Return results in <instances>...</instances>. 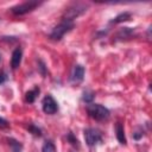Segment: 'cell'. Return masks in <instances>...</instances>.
I'll use <instances>...</instances> for the list:
<instances>
[{"label":"cell","instance_id":"1","mask_svg":"<svg viewBox=\"0 0 152 152\" xmlns=\"http://www.w3.org/2000/svg\"><path fill=\"white\" fill-rule=\"evenodd\" d=\"M87 113L91 119H94L96 121L107 120L110 115L109 109L102 104H99V103H89L87 106Z\"/></svg>","mask_w":152,"mask_h":152},{"label":"cell","instance_id":"2","mask_svg":"<svg viewBox=\"0 0 152 152\" xmlns=\"http://www.w3.org/2000/svg\"><path fill=\"white\" fill-rule=\"evenodd\" d=\"M74 28V23L70 20H62L57 26L53 27L52 32L50 33V38L52 40H61L65 33Z\"/></svg>","mask_w":152,"mask_h":152},{"label":"cell","instance_id":"3","mask_svg":"<svg viewBox=\"0 0 152 152\" xmlns=\"http://www.w3.org/2000/svg\"><path fill=\"white\" fill-rule=\"evenodd\" d=\"M88 6L86 4H72L70 7H68L65 11H64V14H63V20H70L72 21L75 18L82 15L86 11H87Z\"/></svg>","mask_w":152,"mask_h":152},{"label":"cell","instance_id":"4","mask_svg":"<svg viewBox=\"0 0 152 152\" xmlns=\"http://www.w3.org/2000/svg\"><path fill=\"white\" fill-rule=\"evenodd\" d=\"M40 4H42V2H39V1H33V0H31V1H25V2H23V4H19V5H17V6H13V7L11 8V12H12L14 15H23V14H26V13L33 11L34 8H37Z\"/></svg>","mask_w":152,"mask_h":152},{"label":"cell","instance_id":"5","mask_svg":"<svg viewBox=\"0 0 152 152\" xmlns=\"http://www.w3.org/2000/svg\"><path fill=\"white\" fill-rule=\"evenodd\" d=\"M84 139L88 146H94L102 141V134L96 128H87L84 131Z\"/></svg>","mask_w":152,"mask_h":152},{"label":"cell","instance_id":"6","mask_svg":"<svg viewBox=\"0 0 152 152\" xmlns=\"http://www.w3.org/2000/svg\"><path fill=\"white\" fill-rule=\"evenodd\" d=\"M42 108H43V112L45 114L51 115L58 110V103L51 95H46L42 101Z\"/></svg>","mask_w":152,"mask_h":152},{"label":"cell","instance_id":"7","mask_svg":"<svg viewBox=\"0 0 152 152\" xmlns=\"http://www.w3.org/2000/svg\"><path fill=\"white\" fill-rule=\"evenodd\" d=\"M84 66H82L81 64H77L75 65L74 70H72V74H71V82L72 83H80L83 81L84 78Z\"/></svg>","mask_w":152,"mask_h":152},{"label":"cell","instance_id":"8","mask_svg":"<svg viewBox=\"0 0 152 152\" xmlns=\"http://www.w3.org/2000/svg\"><path fill=\"white\" fill-rule=\"evenodd\" d=\"M21 57H23V50L20 48L14 49V51L12 52V58H11V66H12V69L15 70L20 65Z\"/></svg>","mask_w":152,"mask_h":152},{"label":"cell","instance_id":"9","mask_svg":"<svg viewBox=\"0 0 152 152\" xmlns=\"http://www.w3.org/2000/svg\"><path fill=\"white\" fill-rule=\"evenodd\" d=\"M115 132H116V139L120 144L122 145H126V135H125V129H124V126L121 122H116L115 125Z\"/></svg>","mask_w":152,"mask_h":152},{"label":"cell","instance_id":"10","mask_svg":"<svg viewBox=\"0 0 152 152\" xmlns=\"http://www.w3.org/2000/svg\"><path fill=\"white\" fill-rule=\"evenodd\" d=\"M131 19V13L129 12H124V13H120L119 15H116L110 23L112 24H119V23H124V21H127Z\"/></svg>","mask_w":152,"mask_h":152},{"label":"cell","instance_id":"11","mask_svg":"<svg viewBox=\"0 0 152 152\" xmlns=\"http://www.w3.org/2000/svg\"><path fill=\"white\" fill-rule=\"evenodd\" d=\"M39 94V88H34V89H32V90H28L27 93H26V101L28 102V103H32V102H34V100H36V97H37V95Z\"/></svg>","mask_w":152,"mask_h":152},{"label":"cell","instance_id":"12","mask_svg":"<svg viewBox=\"0 0 152 152\" xmlns=\"http://www.w3.org/2000/svg\"><path fill=\"white\" fill-rule=\"evenodd\" d=\"M42 152H56V146L52 141L50 140H46L44 144H43V147H42Z\"/></svg>","mask_w":152,"mask_h":152},{"label":"cell","instance_id":"13","mask_svg":"<svg viewBox=\"0 0 152 152\" xmlns=\"http://www.w3.org/2000/svg\"><path fill=\"white\" fill-rule=\"evenodd\" d=\"M94 96H95V94L93 93V91H90V90H86L84 93H83V96H82V100L86 102V103H93V100H94Z\"/></svg>","mask_w":152,"mask_h":152},{"label":"cell","instance_id":"14","mask_svg":"<svg viewBox=\"0 0 152 152\" xmlns=\"http://www.w3.org/2000/svg\"><path fill=\"white\" fill-rule=\"evenodd\" d=\"M66 140L74 146V147H80V144H78V140H77V138L71 133V132H69L68 134H66Z\"/></svg>","mask_w":152,"mask_h":152},{"label":"cell","instance_id":"15","mask_svg":"<svg viewBox=\"0 0 152 152\" xmlns=\"http://www.w3.org/2000/svg\"><path fill=\"white\" fill-rule=\"evenodd\" d=\"M27 129H28L30 133H32V134L36 135V137H40V135H42V131H40V128H38L37 126H34L33 124H30V125L27 126Z\"/></svg>","mask_w":152,"mask_h":152},{"label":"cell","instance_id":"16","mask_svg":"<svg viewBox=\"0 0 152 152\" xmlns=\"http://www.w3.org/2000/svg\"><path fill=\"white\" fill-rule=\"evenodd\" d=\"M10 144L12 145V148H13V152H21V144L13 140V139H10Z\"/></svg>","mask_w":152,"mask_h":152},{"label":"cell","instance_id":"17","mask_svg":"<svg viewBox=\"0 0 152 152\" xmlns=\"http://www.w3.org/2000/svg\"><path fill=\"white\" fill-rule=\"evenodd\" d=\"M142 134H144V132H142V129L141 128H138L134 133H133V138L135 139V140H139L140 138H142Z\"/></svg>","mask_w":152,"mask_h":152},{"label":"cell","instance_id":"18","mask_svg":"<svg viewBox=\"0 0 152 152\" xmlns=\"http://www.w3.org/2000/svg\"><path fill=\"white\" fill-rule=\"evenodd\" d=\"M7 80H8L7 74H6L4 70H1V71H0V86H1V84H4V83L7 81Z\"/></svg>","mask_w":152,"mask_h":152},{"label":"cell","instance_id":"19","mask_svg":"<svg viewBox=\"0 0 152 152\" xmlns=\"http://www.w3.org/2000/svg\"><path fill=\"white\" fill-rule=\"evenodd\" d=\"M10 125H8V121L6 120V119H4V118H1L0 116V129H5V128H7Z\"/></svg>","mask_w":152,"mask_h":152},{"label":"cell","instance_id":"20","mask_svg":"<svg viewBox=\"0 0 152 152\" xmlns=\"http://www.w3.org/2000/svg\"><path fill=\"white\" fill-rule=\"evenodd\" d=\"M0 58H1V57H0Z\"/></svg>","mask_w":152,"mask_h":152},{"label":"cell","instance_id":"21","mask_svg":"<svg viewBox=\"0 0 152 152\" xmlns=\"http://www.w3.org/2000/svg\"><path fill=\"white\" fill-rule=\"evenodd\" d=\"M0 19H1V18H0Z\"/></svg>","mask_w":152,"mask_h":152}]
</instances>
